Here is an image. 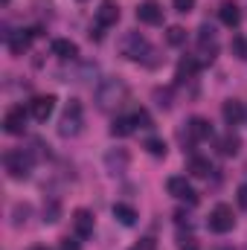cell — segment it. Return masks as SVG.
Returning <instances> with one entry per match:
<instances>
[{
    "instance_id": "6da1fadb",
    "label": "cell",
    "mask_w": 247,
    "mask_h": 250,
    "mask_svg": "<svg viewBox=\"0 0 247 250\" xmlns=\"http://www.w3.org/2000/svg\"><path fill=\"white\" fill-rule=\"evenodd\" d=\"M125 99H128V84H125L120 76H108V79H102L99 84H96V90H93V102H96V108L99 111H114V108H120Z\"/></svg>"
},
{
    "instance_id": "7a4b0ae2",
    "label": "cell",
    "mask_w": 247,
    "mask_h": 250,
    "mask_svg": "<svg viewBox=\"0 0 247 250\" xmlns=\"http://www.w3.org/2000/svg\"><path fill=\"white\" fill-rule=\"evenodd\" d=\"M120 53H123L128 62H137V64H148V67H154L157 64V53H154V47L148 44V38L145 35H140V32H125L123 38H120Z\"/></svg>"
},
{
    "instance_id": "3957f363",
    "label": "cell",
    "mask_w": 247,
    "mask_h": 250,
    "mask_svg": "<svg viewBox=\"0 0 247 250\" xmlns=\"http://www.w3.org/2000/svg\"><path fill=\"white\" fill-rule=\"evenodd\" d=\"M82 128H84V108L79 99H70L62 111V120H59V134L76 137V134H82Z\"/></svg>"
},
{
    "instance_id": "277c9868",
    "label": "cell",
    "mask_w": 247,
    "mask_h": 250,
    "mask_svg": "<svg viewBox=\"0 0 247 250\" xmlns=\"http://www.w3.org/2000/svg\"><path fill=\"white\" fill-rule=\"evenodd\" d=\"M3 166H6L12 181H26L32 175V154L23 151V148H12V151L3 154Z\"/></svg>"
},
{
    "instance_id": "5b68a950",
    "label": "cell",
    "mask_w": 247,
    "mask_h": 250,
    "mask_svg": "<svg viewBox=\"0 0 247 250\" xmlns=\"http://www.w3.org/2000/svg\"><path fill=\"white\" fill-rule=\"evenodd\" d=\"M209 230L212 233H218V236H224V233H230L233 227H236V215H233V207H227V204H218L212 212H209Z\"/></svg>"
},
{
    "instance_id": "8992f818",
    "label": "cell",
    "mask_w": 247,
    "mask_h": 250,
    "mask_svg": "<svg viewBox=\"0 0 247 250\" xmlns=\"http://www.w3.org/2000/svg\"><path fill=\"white\" fill-rule=\"evenodd\" d=\"M26 117H29V111H23V105H12L3 117V131L12 137H21L26 131Z\"/></svg>"
},
{
    "instance_id": "52a82bcc",
    "label": "cell",
    "mask_w": 247,
    "mask_h": 250,
    "mask_svg": "<svg viewBox=\"0 0 247 250\" xmlns=\"http://www.w3.org/2000/svg\"><path fill=\"white\" fill-rule=\"evenodd\" d=\"M128 166H131V154L125 151V148H111L108 154H105V169H108V175H125L128 172Z\"/></svg>"
},
{
    "instance_id": "ba28073f",
    "label": "cell",
    "mask_w": 247,
    "mask_h": 250,
    "mask_svg": "<svg viewBox=\"0 0 247 250\" xmlns=\"http://www.w3.org/2000/svg\"><path fill=\"white\" fill-rule=\"evenodd\" d=\"M53 111H56V96H35L32 102H29V117L32 120H38V123H47L50 117H53Z\"/></svg>"
},
{
    "instance_id": "9c48e42d",
    "label": "cell",
    "mask_w": 247,
    "mask_h": 250,
    "mask_svg": "<svg viewBox=\"0 0 247 250\" xmlns=\"http://www.w3.org/2000/svg\"><path fill=\"white\" fill-rule=\"evenodd\" d=\"M70 221H73V233H76V239H90V236H93L96 221H93V212H90V209H76Z\"/></svg>"
},
{
    "instance_id": "30bf717a",
    "label": "cell",
    "mask_w": 247,
    "mask_h": 250,
    "mask_svg": "<svg viewBox=\"0 0 247 250\" xmlns=\"http://www.w3.org/2000/svg\"><path fill=\"white\" fill-rule=\"evenodd\" d=\"M166 189H169V195H172V198H178V201L198 204V195H195V189L189 187V181H186V178H181V175L169 178V181H166Z\"/></svg>"
},
{
    "instance_id": "8fae6325",
    "label": "cell",
    "mask_w": 247,
    "mask_h": 250,
    "mask_svg": "<svg viewBox=\"0 0 247 250\" xmlns=\"http://www.w3.org/2000/svg\"><path fill=\"white\" fill-rule=\"evenodd\" d=\"M117 21H120V6H117V0H102L99 9H96V26L108 29V26H114Z\"/></svg>"
},
{
    "instance_id": "7c38bea8",
    "label": "cell",
    "mask_w": 247,
    "mask_h": 250,
    "mask_svg": "<svg viewBox=\"0 0 247 250\" xmlns=\"http://www.w3.org/2000/svg\"><path fill=\"white\" fill-rule=\"evenodd\" d=\"M137 21H140V23H148V26L160 23V21H163V6L154 3V0L140 3V6H137Z\"/></svg>"
},
{
    "instance_id": "4fadbf2b",
    "label": "cell",
    "mask_w": 247,
    "mask_h": 250,
    "mask_svg": "<svg viewBox=\"0 0 247 250\" xmlns=\"http://www.w3.org/2000/svg\"><path fill=\"white\" fill-rule=\"evenodd\" d=\"M35 35H32V29H18V32H9L6 35V47L15 53V56H23L26 50H29V41H32Z\"/></svg>"
},
{
    "instance_id": "5bb4252c",
    "label": "cell",
    "mask_w": 247,
    "mask_h": 250,
    "mask_svg": "<svg viewBox=\"0 0 247 250\" xmlns=\"http://www.w3.org/2000/svg\"><path fill=\"white\" fill-rule=\"evenodd\" d=\"M198 44H201V53L212 62V59H215V53H218V41H215V32H212V26H209V23H204V26L198 29Z\"/></svg>"
},
{
    "instance_id": "9a60e30c",
    "label": "cell",
    "mask_w": 247,
    "mask_h": 250,
    "mask_svg": "<svg viewBox=\"0 0 247 250\" xmlns=\"http://www.w3.org/2000/svg\"><path fill=\"white\" fill-rule=\"evenodd\" d=\"M218 18H221V23H224V26L236 29V26L242 23V9H239V3H233V0H224V3L218 6Z\"/></svg>"
},
{
    "instance_id": "2e32d148",
    "label": "cell",
    "mask_w": 247,
    "mask_h": 250,
    "mask_svg": "<svg viewBox=\"0 0 247 250\" xmlns=\"http://www.w3.org/2000/svg\"><path fill=\"white\" fill-rule=\"evenodd\" d=\"M221 117H224L227 125H239V123H245L247 111H245V105H242L239 99H227V102L221 105Z\"/></svg>"
},
{
    "instance_id": "e0dca14e",
    "label": "cell",
    "mask_w": 247,
    "mask_h": 250,
    "mask_svg": "<svg viewBox=\"0 0 247 250\" xmlns=\"http://www.w3.org/2000/svg\"><path fill=\"white\" fill-rule=\"evenodd\" d=\"M186 134H189V140H209L212 137V125L204 117H192L189 125H186Z\"/></svg>"
},
{
    "instance_id": "ac0fdd59",
    "label": "cell",
    "mask_w": 247,
    "mask_h": 250,
    "mask_svg": "<svg viewBox=\"0 0 247 250\" xmlns=\"http://www.w3.org/2000/svg\"><path fill=\"white\" fill-rule=\"evenodd\" d=\"M215 148H218V154H221V157H236V154H239V148H242V140H239V137L230 131V134L218 137Z\"/></svg>"
},
{
    "instance_id": "d6986e66",
    "label": "cell",
    "mask_w": 247,
    "mask_h": 250,
    "mask_svg": "<svg viewBox=\"0 0 247 250\" xmlns=\"http://www.w3.org/2000/svg\"><path fill=\"white\" fill-rule=\"evenodd\" d=\"M53 56H59L64 62H73V59L79 56V47H76L70 38H56V41H53Z\"/></svg>"
},
{
    "instance_id": "ffe728a7",
    "label": "cell",
    "mask_w": 247,
    "mask_h": 250,
    "mask_svg": "<svg viewBox=\"0 0 247 250\" xmlns=\"http://www.w3.org/2000/svg\"><path fill=\"white\" fill-rule=\"evenodd\" d=\"M198 70H201V62L195 59V56H186L178 62V82H186V79H195L198 76Z\"/></svg>"
},
{
    "instance_id": "44dd1931",
    "label": "cell",
    "mask_w": 247,
    "mask_h": 250,
    "mask_svg": "<svg viewBox=\"0 0 247 250\" xmlns=\"http://www.w3.org/2000/svg\"><path fill=\"white\" fill-rule=\"evenodd\" d=\"M114 218L120 224H125V227H134L137 224V209L128 207V204H114Z\"/></svg>"
},
{
    "instance_id": "7402d4cb",
    "label": "cell",
    "mask_w": 247,
    "mask_h": 250,
    "mask_svg": "<svg viewBox=\"0 0 247 250\" xmlns=\"http://www.w3.org/2000/svg\"><path fill=\"white\" fill-rule=\"evenodd\" d=\"M209 172H212V163H209L206 157H198V154L189 157V175H192V178H206Z\"/></svg>"
},
{
    "instance_id": "603a6c76",
    "label": "cell",
    "mask_w": 247,
    "mask_h": 250,
    "mask_svg": "<svg viewBox=\"0 0 247 250\" xmlns=\"http://www.w3.org/2000/svg\"><path fill=\"white\" fill-rule=\"evenodd\" d=\"M134 128H137V125H134V117H117L114 125H111V134H114V137H128Z\"/></svg>"
},
{
    "instance_id": "cb8c5ba5",
    "label": "cell",
    "mask_w": 247,
    "mask_h": 250,
    "mask_svg": "<svg viewBox=\"0 0 247 250\" xmlns=\"http://www.w3.org/2000/svg\"><path fill=\"white\" fill-rule=\"evenodd\" d=\"M151 157H166V143L160 140V137H148L145 140V146H143Z\"/></svg>"
},
{
    "instance_id": "d4e9b609",
    "label": "cell",
    "mask_w": 247,
    "mask_h": 250,
    "mask_svg": "<svg viewBox=\"0 0 247 250\" xmlns=\"http://www.w3.org/2000/svg\"><path fill=\"white\" fill-rule=\"evenodd\" d=\"M166 41H169L172 47L186 44V29H184V26H169V29H166Z\"/></svg>"
},
{
    "instance_id": "484cf974",
    "label": "cell",
    "mask_w": 247,
    "mask_h": 250,
    "mask_svg": "<svg viewBox=\"0 0 247 250\" xmlns=\"http://www.w3.org/2000/svg\"><path fill=\"white\" fill-rule=\"evenodd\" d=\"M59 215H62V204H59V201L44 204V224H56V221H59Z\"/></svg>"
},
{
    "instance_id": "4316f807",
    "label": "cell",
    "mask_w": 247,
    "mask_h": 250,
    "mask_svg": "<svg viewBox=\"0 0 247 250\" xmlns=\"http://www.w3.org/2000/svg\"><path fill=\"white\" fill-rule=\"evenodd\" d=\"M154 102H157L163 111H169V108H172V90H169V87H154Z\"/></svg>"
},
{
    "instance_id": "83f0119b",
    "label": "cell",
    "mask_w": 247,
    "mask_h": 250,
    "mask_svg": "<svg viewBox=\"0 0 247 250\" xmlns=\"http://www.w3.org/2000/svg\"><path fill=\"white\" fill-rule=\"evenodd\" d=\"M134 125H137V128H154L151 117H148V111H143V108H140V111L134 114Z\"/></svg>"
},
{
    "instance_id": "f1b7e54d",
    "label": "cell",
    "mask_w": 247,
    "mask_h": 250,
    "mask_svg": "<svg viewBox=\"0 0 247 250\" xmlns=\"http://www.w3.org/2000/svg\"><path fill=\"white\" fill-rule=\"evenodd\" d=\"M178 250H201V248H198V242H195L192 236H184V233H181V236H178Z\"/></svg>"
},
{
    "instance_id": "f546056e",
    "label": "cell",
    "mask_w": 247,
    "mask_h": 250,
    "mask_svg": "<svg viewBox=\"0 0 247 250\" xmlns=\"http://www.w3.org/2000/svg\"><path fill=\"white\" fill-rule=\"evenodd\" d=\"M172 6H175V12H181V15H189V12L195 9V0H172Z\"/></svg>"
},
{
    "instance_id": "4dcf8cb0",
    "label": "cell",
    "mask_w": 247,
    "mask_h": 250,
    "mask_svg": "<svg viewBox=\"0 0 247 250\" xmlns=\"http://www.w3.org/2000/svg\"><path fill=\"white\" fill-rule=\"evenodd\" d=\"M26 215H29V207H26V204H18V207H15V227H21V224L26 221Z\"/></svg>"
},
{
    "instance_id": "1f68e13d",
    "label": "cell",
    "mask_w": 247,
    "mask_h": 250,
    "mask_svg": "<svg viewBox=\"0 0 247 250\" xmlns=\"http://www.w3.org/2000/svg\"><path fill=\"white\" fill-rule=\"evenodd\" d=\"M131 250H157V242H154L151 236H145V239H140V242H137Z\"/></svg>"
},
{
    "instance_id": "d6a6232c",
    "label": "cell",
    "mask_w": 247,
    "mask_h": 250,
    "mask_svg": "<svg viewBox=\"0 0 247 250\" xmlns=\"http://www.w3.org/2000/svg\"><path fill=\"white\" fill-rule=\"evenodd\" d=\"M59 250H82V245H79V239H70L67 236V239L59 242Z\"/></svg>"
},
{
    "instance_id": "836d02e7",
    "label": "cell",
    "mask_w": 247,
    "mask_h": 250,
    "mask_svg": "<svg viewBox=\"0 0 247 250\" xmlns=\"http://www.w3.org/2000/svg\"><path fill=\"white\" fill-rule=\"evenodd\" d=\"M233 50H236V56H239V59H245V56H247V44H245V38H236V41H233Z\"/></svg>"
},
{
    "instance_id": "e575fe53",
    "label": "cell",
    "mask_w": 247,
    "mask_h": 250,
    "mask_svg": "<svg viewBox=\"0 0 247 250\" xmlns=\"http://www.w3.org/2000/svg\"><path fill=\"white\" fill-rule=\"evenodd\" d=\"M236 201H239V207H242V209H247V184H242V187H239V192H236Z\"/></svg>"
},
{
    "instance_id": "d590c367",
    "label": "cell",
    "mask_w": 247,
    "mask_h": 250,
    "mask_svg": "<svg viewBox=\"0 0 247 250\" xmlns=\"http://www.w3.org/2000/svg\"><path fill=\"white\" fill-rule=\"evenodd\" d=\"M29 250H47V248H41V245H35V248H29Z\"/></svg>"
},
{
    "instance_id": "8d00e7d4",
    "label": "cell",
    "mask_w": 247,
    "mask_h": 250,
    "mask_svg": "<svg viewBox=\"0 0 247 250\" xmlns=\"http://www.w3.org/2000/svg\"><path fill=\"white\" fill-rule=\"evenodd\" d=\"M0 3H3V6H9V0H0Z\"/></svg>"
}]
</instances>
